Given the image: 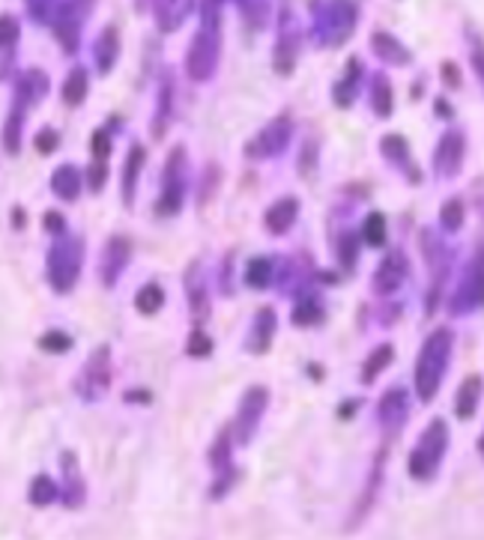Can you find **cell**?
<instances>
[{
	"mask_svg": "<svg viewBox=\"0 0 484 540\" xmlns=\"http://www.w3.org/2000/svg\"><path fill=\"white\" fill-rule=\"evenodd\" d=\"M383 156L389 159V161H395V165H401V168H406V161H410V147H406V141L401 138V135H389V138H383Z\"/></svg>",
	"mask_w": 484,
	"mask_h": 540,
	"instance_id": "ac0fdd59",
	"label": "cell"
},
{
	"mask_svg": "<svg viewBox=\"0 0 484 540\" xmlns=\"http://www.w3.org/2000/svg\"><path fill=\"white\" fill-rule=\"evenodd\" d=\"M481 451H484V439H481Z\"/></svg>",
	"mask_w": 484,
	"mask_h": 540,
	"instance_id": "74e56055",
	"label": "cell"
},
{
	"mask_svg": "<svg viewBox=\"0 0 484 540\" xmlns=\"http://www.w3.org/2000/svg\"><path fill=\"white\" fill-rule=\"evenodd\" d=\"M57 495V490H54V484L48 481V478H37L33 481V487H30V502L37 504V508H42V504H48L51 499Z\"/></svg>",
	"mask_w": 484,
	"mask_h": 540,
	"instance_id": "cb8c5ba5",
	"label": "cell"
},
{
	"mask_svg": "<svg viewBox=\"0 0 484 540\" xmlns=\"http://www.w3.org/2000/svg\"><path fill=\"white\" fill-rule=\"evenodd\" d=\"M373 110H377L380 117L392 114V87H389V81L383 78V75L373 81Z\"/></svg>",
	"mask_w": 484,
	"mask_h": 540,
	"instance_id": "ffe728a7",
	"label": "cell"
},
{
	"mask_svg": "<svg viewBox=\"0 0 484 540\" xmlns=\"http://www.w3.org/2000/svg\"><path fill=\"white\" fill-rule=\"evenodd\" d=\"M84 93H87V78H84V72H75L70 81H66V102L70 105H78L84 99Z\"/></svg>",
	"mask_w": 484,
	"mask_h": 540,
	"instance_id": "4316f807",
	"label": "cell"
},
{
	"mask_svg": "<svg viewBox=\"0 0 484 540\" xmlns=\"http://www.w3.org/2000/svg\"><path fill=\"white\" fill-rule=\"evenodd\" d=\"M269 278H273V263L263 260V257H258V260L249 263V272H245V281H249L251 287H267Z\"/></svg>",
	"mask_w": 484,
	"mask_h": 540,
	"instance_id": "44dd1931",
	"label": "cell"
},
{
	"mask_svg": "<svg viewBox=\"0 0 484 540\" xmlns=\"http://www.w3.org/2000/svg\"><path fill=\"white\" fill-rule=\"evenodd\" d=\"M141 165H144V150H141V147H132L129 161H126V203H132L135 179H138V168H141Z\"/></svg>",
	"mask_w": 484,
	"mask_h": 540,
	"instance_id": "603a6c76",
	"label": "cell"
},
{
	"mask_svg": "<svg viewBox=\"0 0 484 540\" xmlns=\"http://www.w3.org/2000/svg\"><path fill=\"white\" fill-rule=\"evenodd\" d=\"M443 448H446V424L443 421H434V427H428V433H424L422 445L413 454V475L428 478L431 471H434Z\"/></svg>",
	"mask_w": 484,
	"mask_h": 540,
	"instance_id": "3957f363",
	"label": "cell"
},
{
	"mask_svg": "<svg viewBox=\"0 0 484 540\" xmlns=\"http://www.w3.org/2000/svg\"><path fill=\"white\" fill-rule=\"evenodd\" d=\"M452 347H455V338L448 329H437L424 340L419 353V367H415V389H419L422 400H431L437 394L439 382H443L448 356H452Z\"/></svg>",
	"mask_w": 484,
	"mask_h": 540,
	"instance_id": "6da1fadb",
	"label": "cell"
},
{
	"mask_svg": "<svg viewBox=\"0 0 484 540\" xmlns=\"http://www.w3.org/2000/svg\"><path fill=\"white\" fill-rule=\"evenodd\" d=\"M111 57H114V30H108L105 37H102V70L111 66Z\"/></svg>",
	"mask_w": 484,
	"mask_h": 540,
	"instance_id": "f1b7e54d",
	"label": "cell"
},
{
	"mask_svg": "<svg viewBox=\"0 0 484 540\" xmlns=\"http://www.w3.org/2000/svg\"><path fill=\"white\" fill-rule=\"evenodd\" d=\"M353 24H356V6L350 0H332L326 15H323V30H326L329 45H341L353 33Z\"/></svg>",
	"mask_w": 484,
	"mask_h": 540,
	"instance_id": "277c9868",
	"label": "cell"
},
{
	"mask_svg": "<svg viewBox=\"0 0 484 540\" xmlns=\"http://www.w3.org/2000/svg\"><path fill=\"white\" fill-rule=\"evenodd\" d=\"M472 66H475V72H479V78L484 81V45L472 48Z\"/></svg>",
	"mask_w": 484,
	"mask_h": 540,
	"instance_id": "836d02e7",
	"label": "cell"
},
{
	"mask_svg": "<svg viewBox=\"0 0 484 540\" xmlns=\"http://www.w3.org/2000/svg\"><path fill=\"white\" fill-rule=\"evenodd\" d=\"M446 230H457L463 225V203L461 200H448L443 207V216H439Z\"/></svg>",
	"mask_w": 484,
	"mask_h": 540,
	"instance_id": "484cf974",
	"label": "cell"
},
{
	"mask_svg": "<svg viewBox=\"0 0 484 540\" xmlns=\"http://www.w3.org/2000/svg\"><path fill=\"white\" fill-rule=\"evenodd\" d=\"M296 323L299 325H308V323H317V307H314L311 302H305L296 307Z\"/></svg>",
	"mask_w": 484,
	"mask_h": 540,
	"instance_id": "f546056e",
	"label": "cell"
},
{
	"mask_svg": "<svg viewBox=\"0 0 484 540\" xmlns=\"http://www.w3.org/2000/svg\"><path fill=\"white\" fill-rule=\"evenodd\" d=\"M371 45H373V51H377V57H383L386 63H392V66L410 63V51H406L392 33H373Z\"/></svg>",
	"mask_w": 484,
	"mask_h": 540,
	"instance_id": "30bf717a",
	"label": "cell"
},
{
	"mask_svg": "<svg viewBox=\"0 0 484 540\" xmlns=\"http://www.w3.org/2000/svg\"><path fill=\"white\" fill-rule=\"evenodd\" d=\"M51 185H54V192L63 197V200H72L75 194H78L81 188V179H78V170L75 168H61L51 179Z\"/></svg>",
	"mask_w": 484,
	"mask_h": 540,
	"instance_id": "9a60e30c",
	"label": "cell"
},
{
	"mask_svg": "<svg viewBox=\"0 0 484 540\" xmlns=\"http://www.w3.org/2000/svg\"><path fill=\"white\" fill-rule=\"evenodd\" d=\"M362 236H365V242H368V245H383V242H386V218L380 216V212L368 216V221H365Z\"/></svg>",
	"mask_w": 484,
	"mask_h": 540,
	"instance_id": "7402d4cb",
	"label": "cell"
},
{
	"mask_svg": "<svg viewBox=\"0 0 484 540\" xmlns=\"http://www.w3.org/2000/svg\"><path fill=\"white\" fill-rule=\"evenodd\" d=\"M404 278H406V260L395 251L386 257L380 272L373 275V287H377V293H395Z\"/></svg>",
	"mask_w": 484,
	"mask_h": 540,
	"instance_id": "9c48e42d",
	"label": "cell"
},
{
	"mask_svg": "<svg viewBox=\"0 0 484 540\" xmlns=\"http://www.w3.org/2000/svg\"><path fill=\"white\" fill-rule=\"evenodd\" d=\"M93 156H99V161L108 156V135L105 132L93 135Z\"/></svg>",
	"mask_w": 484,
	"mask_h": 540,
	"instance_id": "4dcf8cb0",
	"label": "cell"
},
{
	"mask_svg": "<svg viewBox=\"0 0 484 540\" xmlns=\"http://www.w3.org/2000/svg\"><path fill=\"white\" fill-rule=\"evenodd\" d=\"M287 141H291V119L282 117L258 135V141L249 147V156H275L287 147Z\"/></svg>",
	"mask_w": 484,
	"mask_h": 540,
	"instance_id": "8992f818",
	"label": "cell"
},
{
	"mask_svg": "<svg viewBox=\"0 0 484 540\" xmlns=\"http://www.w3.org/2000/svg\"><path fill=\"white\" fill-rule=\"evenodd\" d=\"M161 302H165V296H161L159 287H144L141 296H138V311H144V314H156L159 307H161Z\"/></svg>",
	"mask_w": 484,
	"mask_h": 540,
	"instance_id": "d4e9b609",
	"label": "cell"
},
{
	"mask_svg": "<svg viewBox=\"0 0 484 540\" xmlns=\"http://www.w3.org/2000/svg\"><path fill=\"white\" fill-rule=\"evenodd\" d=\"M42 349H51V353H63V349H70V338L61 331H51L42 338Z\"/></svg>",
	"mask_w": 484,
	"mask_h": 540,
	"instance_id": "83f0119b",
	"label": "cell"
},
{
	"mask_svg": "<svg viewBox=\"0 0 484 540\" xmlns=\"http://www.w3.org/2000/svg\"><path fill=\"white\" fill-rule=\"evenodd\" d=\"M353 242H356V239H353V236H347V239H344V248H341V251H344V263H347V266L353 263Z\"/></svg>",
	"mask_w": 484,
	"mask_h": 540,
	"instance_id": "e575fe53",
	"label": "cell"
},
{
	"mask_svg": "<svg viewBox=\"0 0 484 540\" xmlns=\"http://www.w3.org/2000/svg\"><path fill=\"white\" fill-rule=\"evenodd\" d=\"M463 161V138L457 132H448L437 147V156H434V165L443 176H452Z\"/></svg>",
	"mask_w": 484,
	"mask_h": 540,
	"instance_id": "52a82bcc",
	"label": "cell"
},
{
	"mask_svg": "<svg viewBox=\"0 0 484 540\" xmlns=\"http://www.w3.org/2000/svg\"><path fill=\"white\" fill-rule=\"evenodd\" d=\"M389 362H392V347H389V344L377 347V349L371 353V358H368V367H365L362 380H365V382H373V380H377L380 371H386Z\"/></svg>",
	"mask_w": 484,
	"mask_h": 540,
	"instance_id": "d6986e66",
	"label": "cell"
},
{
	"mask_svg": "<svg viewBox=\"0 0 484 540\" xmlns=\"http://www.w3.org/2000/svg\"><path fill=\"white\" fill-rule=\"evenodd\" d=\"M273 331H275V314L269 311H260L258 314V323H254V334H251V349L254 353H263L273 340Z\"/></svg>",
	"mask_w": 484,
	"mask_h": 540,
	"instance_id": "4fadbf2b",
	"label": "cell"
},
{
	"mask_svg": "<svg viewBox=\"0 0 484 540\" xmlns=\"http://www.w3.org/2000/svg\"><path fill=\"white\" fill-rule=\"evenodd\" d=\"M479 397H481V380H479V376H470V380H463L461 394H457V415L470 418L475 413V406H479Z\"/></svg>",
	"mask_w": 484,
	"mask_h": 540,
	"instance_id": "7c38bea8",
	"label": "cell"
},
{
	"mask_svg": "<svg viewBox=\"0 0 484 540\" xmlns=\"http://www.w3.org/2000/svg\"><path fill=\"white\" fill-rule=\"evenodd\" d=\"M296 212H299V203L293 200V197H284V200H278L269 207L267 212V227L273 230V233H287L291 225L296 221Z\"/></svg>",
	"mask_w": 484,
	"mask_h": 540,
	"instance_id": "8fae6325",
	"label": "cell"
},
{
	"mask_svg": "<svg viewBox=\"0 0 484 540\" xmlns=\"http://www.w3.org/2000/svg\"><path fill=\"white\" fill-rule=\"evenodd\" d=\"M37 147H39V152H51L57 147V135L54 132H42L37 138Z\"/></svg>",
	"mask_w": 484,
	"mask_h": 540,
	"instance_id": "d6a6232c",
	"label": "cell"
},
{
	"mask_svg": "<svg viewBox=\"0 0 484 540\" xmlns=\"http://www.w3.org/2000/svg\"><path fill=\"white\" fill-rule=\"evenodd\" d=\"M443 70H446V75H448V78H446V81H448V84H457V70L452 72V63H446V66H443Z\"/></svg>",
	"mask_w": 484,
	"mask_h": 540,
	"instance_id": "8d00e7d4",
	"label": "cell"
},
{
	"mask_svg": "<svg viewBox=\"0 0 484 540\" xmlns=\"http://www.w3.org/2000/svg\"><path fill=\"white\" fill-rule=\"evenodd\" d=\"M216 57H218V37H212V28H203V33L194 39V45L189 51V72L198 81L209 78Z\"/></svg>",
	"mask_w": 484,
	"mask_h": 540,
	"instance_id": "5b68a950",
	"label": "cell"
},
{
	"mask_svg": "<svg viewBox=\"0 0 484 540\" xmlns=\"http://www.w3.org/2000/svg\"><path fill=\"white\" fill-rule=\"evenodd\" d=\"M45 227H51V230H61V216H48V218H45Z\"/></svg>",
	"mask_w": 484,
	"mask_h": 540,
	"instance_id": "d590c367",
	"label": "cell"
},
{
	"mask_svg": "<svg viewBox=\"0 0 484 540\" xmlns=\"http://www.w3.org/2000/svg\"><path fill=\"white\" fill-rule=\"evenodd\" d=\"M267 406V391L263 389H251L249 394L242 397V406H240V442H249L254 427H258V418Z\"/></svg>",
	"mask_w": 484,
	"mask_h": 540,
	"instance_id": "ba28073f",
	"label": "cell"
},
{
	"mask_svg": "<svg viewBox=\"0 0 484 540\" xmlns=\"http://www.w3.org/2000/svg\"><path fill=\"white\" fill-rule=\"evenodd\" d=\"M406 413V397L404 391H389L383 400H380V415L386 418V421H401Z\"/></svg>",
	"mask_w": 484,
	"mask_h": 540,
	"instance_id": "2e32d148",
	"label": "cell"
},
{
	"mask_svg": "<svg viewBox=\"0 0 484 540\" xmlns=\"http://www.w3.org/2000/svg\"><path fill=\"white\" fill-rule=\"evenodd\" d=\"M359 72H362L359 60H350V66H347V78L335 87V99H338V105H350V102H353L356 78H359Z\"/></svg>",
	"mask_w": 484,
	"mask_h": 540,
	"instance_id": "e0dca14e",
	"label": "cell"
},
{
	"mask_svg": "<svg viewBox=\"0 0 484 540\" xmlns=\"http://www.w3.org/2000/svg\"><path fill=\"white\" fill-rule=\"evenodd\" d=\"M481 305H484V251L472 257L470 272H466L461 290H457L452 299V311L463 314V311H472V307H481Z\"/></svg>",
	"mask_w": 484,
	"mask_h": 540,
	"instance_id": "7a4b0ae2",
	"label": "cell"
},
{
	"mask_svg": "<svg viewBox=\"0 0 484 540\" xmlns=\"http://www.w3.org/2000/svg\"><path fill=\"white\" fill-rule=\"evenodd\" d=\"M51 281H54L57 290H70L72 281H75V263L72 260H63L61 248L51 254Z\"/></svg>",
	"mask_w": 484,
	"mask_h": 540,
	"instance_id": "5bb4252c",
	"label": "cell"
},
{
	"mask_svg": "<svg viewBox=\"0 0 484 540\" xmlns=\"http://www.w3.org/2000/svg\"><path fill=\"white\" fill-rule=\"evenodd\" d=\"M189 353L192 356H207L209 353V340L203 338V334H194L192 344H189Z\"/></svg>",
	"mask_w": 484,
	"mask_h": 540,
	"instance_id": "1f68e13d",
	"label": "cell"
}]
</instances>
